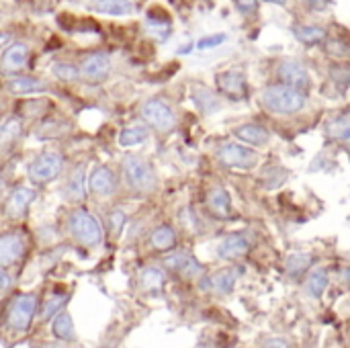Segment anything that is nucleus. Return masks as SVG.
Segmentation results:
<instances>
[{"mask_svg":"<svg viewBox=\"0 0 350 348\" xmlns=\"http://www.w3.org/2000/svg\"><path fill=\"white\" fill-rule=\"evenodd\" d=\"M234 2L244 16H254L260 8V0H234Z\"/></svg>","mask_w":350,"mask_h":348,"instance_id":"obj_42","label":"nucleus"},{"mask_svg":"<svg viewBox=\"0 0 350 348\" xmlns=\"http://www.w3.org/2000/svg\"><path fill=\"white\" fill-rule=\"evenodd\" d=\"M66 160L59 152H43L35 156L27 168L29 180L35 185H49L64 172Z\"/></svg>","mask_w":350,"mask_h":348,"instance_id":"obj_6","label":"nucleus"},{"mask_svg":"<svg viewBox=\"0 0 350 348\" xmlns=\"http://www.w3.org/2000/svg\"><path fill=\"white\" fill-rule=\"evenodd\" d=\"M308 10H312V12H324V10H328L330 6H332V2L334 0H299Z\"/></svg>","mask_w":350,"mask_h":348,"instance_id":"obj_43","label":"nucleus"},{"mask_svg":"<svg viewBox=\"0 0 350 348\" xmlns=\"http://www.w3.org/2000/svg\"><path fill=\"white\" fill-rule=\"evenodd\" d=\"M146 21H148V25L152 27V31H156V33L160 35V39H164V37L170 33V29H172V18H170V14H168L164 8H160V6L150 8L148 14H146Z\"/></svg>","mask_w":350,"mask_h":348,"instance_id":"obj_29","label":"nucleus"},{"mask_svg":"<svg viewBox=\"0 0 350 348\" xmlns=\"http://www.w3.org/2000/svg\"><path fill=\"white\" fill-rule=\"evenodd\" d=\"M226 39H228V35H226V33H213V35H207V37H203V39H199V41H197V49L205 51V49L217 47V45H221Z\"/></svg>","mask_w":350,"mask_h":348,"instance_id":"obj_41","label":"nucleus"},{"mask_svg":"<svg viewBox=\"0 0 350 348\" xmlns=\"http://www.w3.org/2000/svg\"><path fill=\"white\" fill-rule=\"evenodd\" d=\"M35 201V191L29 187H16L10 191V195L6 197L4 203V215L12 222L16 219H25L29 213V207Z\"/></svg>","mask_w":350,"mask_h":348,"instance_id":"obj_16","label":"nucleus"},{"mask_svg":"<svg viewBox=\"0 0 350 348\" xmlns=\"http://www.w3.org/2000/svg\"><path fill=\"white\" fill-rule=\"evenodd\" d=\"M314 265V254L310 252H293L285 258V273L289 277H301L306 275Z\"/></svg>","mask_w":350,"mask_h":348,"instance_id":"obj_28","label":"nucleus"},{"mask_svg":"<svg viewBox=\"0 0 350 348\" xmlns=\"http://www.w3.org/2000/svg\"><path fill=\"white\" fill-rule=\"evenodd\" d=\"M139 287L148 293H160L164 287V273L158 267H146L139 273Z\"/></svg>","mask_w":350,"mask_h":348,"instance_id":"obj_34","label":"nucleus"},{"mask_svg":"<svg viewBox=\"0 0 350 348\" xmlns=\"http://www.w3.org/2000/svg\"><path fill=\"white\" fill-rule=\"evenodd\" d=\"M51 332L57 340H64V343H70L76 338V332H74V324H72V316L68 314H59V316H53L51 318Z\"/></svg>","mask_w":350,"mask_h":348,"instance_id":"obj_35","label":"nucleus"},{"mask_svg":"<svg viewBox=\"0 0 350 348\" xmlns=\"http://www.w3.org/2000/svg\"><path fill=\"white\" fill-rule=\"evenodd\" d=\"M51 72L62 82H78L80 80V68L72 62H53Z\"/></svg>","mask_w":350,"mask_h":348,"instance_id":"obj_36","label":"nucleus"},{"mask_svg":"<svg viewBox=\"0 0 350 348\" xmlns=\"http://www.w3.org/2000/svg\"><path fill=\"white\" fill-rule=\"evenodd\" d=\"M29 55H31V49L27 43L23 41H12L10 45H6L2 49V55H0V72L8 78V76H16V74H23V70L29 66Z\"/></svg>","mask_w":350,"mask_h":348,"instance_id":"obj_10","label":"nucleus"},{"mask_svg":"<svg viewBox=\"0 0 350 348\" xmlns=\"http://www.w3.org/2000/svg\"><path fill=\"white\" fill-rule=\"evenodd\" d=\"M215 88L232 101H244L248 96V80L242 70H224L215 74Z\"/></svg>","mask_w":350,"mask_h":348,"instance_id":"obj_11","label":"nucleus"},{"mask_svg":"<svg viewBox=\"0 0 350 348\" xmlns=\"http://www.w3.org/2000/svg\"><path fill=\"white\" fill-rule=\"evenodd\" d=\"M53 2H55V0H37V4H41L39 8H41L43 12H45V10H49V8L53 6Z\"/></svg>","mask_w":350,"mask_h":348,"instance_id":"obj_46","label":"nucleus"},{"mask_svg":"<svg viewBox=\"0 0 350 348\" xmlns=\"http://www.w3.org/2000/svg\"><path fill=\"white\" fill-rule=\"evenodd\" d=\"M68 302V295L66 293H57V295H51L47 302H45V306H43V320H51L62 308H64V304Z\"/></svg>","mask_w":350,"mask_h":348,"instance_id":"obj_39","label":"nucleus"},{"mask_svg":"<svg viewBox=\"0 0 350 348\" xmlns=\"http://www.w3.org/2000/svg\"><path fill=\"white\" fill-rule=\"evenodd\" d=\"M66 129H68V125L66 123H62V121H45V123H41V127H37V139H51V137H59V135H64L66 133Z\"/></svg>","mask_w":350,"mask_h":348,"instance_id":"obj_37","label":"nucleus"},{"mask_svg":"<svg viewBox=\"0 0 350 348\" xmlns=\"http://www.w3.org/2000/svg\"><path fill=\"white\" fill-rule=\"evenodd\" d=\"M27 252V236L21 230L0 234V267L8 269L16 265Z\"/></svg>","mask_w":350,"mask_h":348,"instance_id":"obj_12","label":"nucleus"},{"mask_svg":"<svg viewBox=\"0 0 350 348\" xmlns=\"http://www.w3.org/2000/svg\"><path fill=\"white\" fill-rule=\"evenodd\" d=\"M277 80H279V84H287L306 94L312 88V76H310L306 64H301L299 59H293V57H285L277 64Z\"/></svg>","mask_w":350,"mask_h":348,"instance_id":"obj_7","label":"nucleus"},{"mask_svg":"<svg viewBox=\"0 0 350 348\" xmlns=\"http://www.w3.org/2000/svg\"><path fill=\"white\" fill-rule=\"evenodd\" d=\"M162 265H164V269H168L170 273H176L183 279H195V277L203 275V267L187 250H170V254L164 256Z\"/></svg>","mask_w":350,"mask_h":348,"instance_id":"obj_13","label":"nucleus"},{"mask_svg":"<svg viewBox=\"0 0 350 348\" xmlns=\"http://www.w3.org/2000/svg\"><path fill=\"white\" fill-rule=\"evenodd\" d=\"M4 88L12 94H35V92H43L47 90L45 82L41 78L35 76H27V74H16V76H8L4 82Z\"/></svg>","mask_w":350,"mask_h":348,"instance_id":"obj_21","label":"nucleus"},{"mask_svg":"<svg viewBox=\"0 0 350 348\" xmlns=\"http://www.w3.org/2000/svg\"><path fill=\"white\" fill-rule=\"evenodd\" d=\"M191 101L195 103V107L203 115H213L221 107V101H219L217 92L211 90V88H207V86H203V84H195L191 88Z\"/></svg>","mask_w":350,"mask_h":348,"instance_id":"obj_23","label":"nucleus"},{"mask_svg":"<svg viewBox=\"0 0 350 348\" xmlns=\"http://www.w3.org/2000/svg\"><path fill=\"white\" fill-rule=\"evenodd\" d=\"M291 33L295 35V39L308 47H314V45H320L324 39H326V29L324 27H318V25H293Z\"/></svg>","mask_w":350,"mask_h":348,"instance_id":"obj_26","label":"nucleus"},{"mask_svg":"<svg viewBox=\"0 0 350 348\" xmlns=\"http://www.w3.org/2000/svg\"><path fill=\"white\" fill-rule=\"evenodd\" d=\"M86 187L90 189L92 195H96V197H100V199L111 197V195H115V191H117V174L113 172L111 166L98 164V166H94L92 172L88 174Z\"/></svg>","mask_w":350,"mask_h":348,"instance_id":"obj_14","label":"nucleus"},{"mask_svg":"<svg viewBox=\"0 0 350 348\" xmlns=\"http://www.w3.org/2000/svg\"><path fill=\"white\" fill-rule=\"evenodd\" d=\"M94 10L98 14H109V16H127L133 12V2L131 0H96Z\"/></svg>","mask_w":350,"mask_h":348,"instance_id":"obj_30","label":"nucleus"},{"mask_svg":"<svg viewBox=\"0 0 350 348\" xmlns=\"http://www.w3.org/2000/svg\"><path fill=\"white\" fill-rule=\"evenodd\" d=\"M215 158L230 170H252L258 166V152L238 139L221 144L215 152Z\"/></svg>","mask_w":350,"mask_h":348,"instance_id":"obj_4","label":"nucleus"},{"mask_svg":"<svg viewBox=\"0 0 350 348\" xmlns=\"http://www.w3.org/2000/svg\"><path fill=\"white\" fill-rule=\"evenodd\" d=\"M107 222H109V230H111V234L117 238V236H121V232H123V228H125L127 215H125V211H121V209H113V211L109 213Z\"/></svg>","mask_w":350,"mask_h":348,"instance_id":"obj_40","label":"nucleus"},{"mask_svg":"<svg viewBox=\"0 0 350 348\" xmlns=\"http://www.w3.org/2000/svg\"><path fill=\"white\" fill-rule=\"evenodd\" d=\"M330 80L334 82V86L340 88V92H347L350 82V70L347 64H336L330 68Z\"/></svg>","mask_w":350,"mask_h":348,"instance_id":"obj_38","label":"nucleus"},{"mask_svg":"<svg viewBox=\"0 0 350 348\" xmlns=\"http://www.w3.org/2000/svg\"><path fill=\"white\" fill-rule=\"evenodd\" d=\"M234 137L250 148H262L271 142L269 129H265L258 123H242L234 129Z\"/></svg>","mask_w":350,"mask_h":348,"instance_id":"obj_20","label":"nucleus"},{"mask_svg":"<svg viewBox=\"0 0 350 348\" xmlns=\"http://www.w3.org/2000/svg\"><path fill=\"white\" fill-rule=\"evenodd\" d=\"M176 232L168 224H160L150 234V246L158 252H170L176 248Z\"/></svg>","mask_w":350,"mask_h":348,"instance_id":"obj_24","label":"nucleus"},{"mask_svg":"<svg viewBox=\"0 0 350 348\" xmlns=\"http://www.w3.org/2000/svg\"><path fill=\"white\" fill-rule=\"evenodd\" d=\"M6 39H8V35H6V33H0V47L6 43Z\"/></svg>","mask_w":350,"mask_h":348,"instance_id":"obj_49","label":"nucleus"},{"mask_svg":"<svg viewBox=\"0 0 350 348\" xmlns=\"http://www.w3.org/2000/svg\"><path fill=\"white\" fill-rule=\"evenodd\" d=\"M64 197L72 203H82L86 199V166L82 162L70 168L64 185Z\"/></svg>","mask_w":350,"mask_h":348,"instance_id":"obj_19","label":"nucleus"},{"mask_svg":"<svg viewBox=\"0 0 350 348\" xmlns=\"http://www.w3.org/2000/svg\"><path fill=\"white\" fill-rule=\"evenodd\" d=\"M142 117L150 129H154L160 135H170L176 129V113L168 103L162 98H150L142 105Z\"/></svg>","mask_w":350,"mask_h":348,"instance_id":"obj_5","label":"nucleus"},{"mask_svg":"<svg viewBox=\"0 0 350 348\" xmlns=\"http://www.w3.org/2000/svg\"><path fill=\"white\" fill-rule=\"evenodd\" d=\"M37 310V295L33 293H23L18 295L8 310V326L14 332H27L31 326V320Z\"/></svg>","mask_w":350,"mask_h":348,"instance_id":"obj_8","label":"nucleus"},{"mask_svg":"<svg viewBox=\"0 0 350 348\" xmlns=\"http://www.w3.org/2000/svg\"><path fill=\"white\" fill-rule=\"evenodd\" d=\"M322 43H324V53L328 57L340 59V62L349 59L350 45L349 41H347V37H342V35H334V37L332 35H326V39Z\"/></svg>","mask_w":350,"mask_h":348,"instance_id":"obj_31","label":"nucleus"},{"mask_svg":"<svg viewBox=\"0 0 350 348\" xmlns=\"http://www.w3.org/2000/svg\"><path fill=\"white\" fill-rule=\"evenodd\" d=\"M326 133L330 139L347 146L350 139V115L349 111H342L340 115H336L334 119H330L326 123Z\"/></svg>","mask_w":350,"mask_h":348,"instance_id":"obj_25","label":"nucleus"},{"mask_svg":"<svg viewBox=\"0 0 350 348\" xmlns=\"http://www.w3.org/2000/svg\"><path fill=\"white\" fill-rule=\"evenodd\" d=\"M123 180L127 189L135 195H150L156 191V172L154 166L137 154H127L121 160Z\"/></svg>","mask_w":350,"mask_h":348,"instance_id":"obj_2","label":"nucleus"},{"mask_svg":"<svg viewBox=\"0 0 350 348\" xmlns=\"http://www.w3.org/2000/svg\"><path fill=\"white\" fill-rule=\"evenodd\" d=\"M330 285V275L324 267H318L314 269L310 275H308V281H306V293L314 299H320L324 295V291L328 289Z\"/></svg>","mask_w":350,"mask_h":348,"instance_id":"obj_27","label":"nucleus"},{"mask_svg":"<svg viewBox=\"0 0 350 348\" xmlns=\"http://www.w3.org/2000/svg\"><path fill=\"white\" fill-rule=\"evenodd\" d=\"M287 178H289V170H285L281 164H267L260 172V183L269 191L279 189Z\"/></svg>","mask_w":350,"mask_h":348,"instance_id":"obj_32","label":"nucleus"},{"mask_svg":"<svg viewBox=\"0 0 350 348\" xmlns=\"http://www.w3.org/2000/svg\"><path fill=\"white\" fill-rule=\"evenodd\" d=\"M260 2H269V4H277V6H285L287 0H260Z\"/></svg>","mask_w":350,"mask_h":348,"instance_id":"obj_47","label":"nucleus"},{"mask_svg":"<svg viewBox=\"0 0 350 348\" xmlns=\"http://www.w3.org/2000/svg\"><path fill=\"white\" fill-rule=\"evenodd\" d=\"M250 248H252V240L248 238V234L236 232V234L226 236L217 244V256L224 260H240L250 252Z\"/></svg>","mask_w":350,"mask_h":348,"instance_id":"obj_18","label":"nucleus"},{"mask_svg":"<svg viewBox=\"0 0 350 348\" xmlns=\"http://www.w3.org/2000/svg\"><path fill=\"white\" fill-rule=\"evenodd\" d=\"M238 277H240V269H221L209 277H203L199 281V287L201 291H213L215 295H230L234 289H236V283H238Z\"/></svg>","mask_w":350,"mask_h":348,"instance_id":"obj_17","label":"nucleus"},{"mask_svg":"<svg viewBox=\"0 0 350 348\" xmlns=\"http://www.w3.org/2000/svg\"><path fill=\"white\" fill-rule=\"evenodd\" d=\"M23 133H25V127H23V121L12 117L8 119L2 127H0V154L8 156L16 150L18 142L23 139Z\"/></svg>","mask_w":350,"mask_h":348,"instance_id":"obj_22","label":"nucleus"},{"mask_svg":"<svg viewBox=\"0 0 350 348\" xmlns=\"http://www.w3.org/2000/svg\"><path fill=\"white\" fill-rule=\"evenodd\" d=\"M262 348H289V343L287 340H283V338H269Z\"/></svg>","mask_w":350,"mask_h":348,"instance_id":"obj_45","label":"nucleus"},{"mask_svg":"<svg viewBox=\"0 0 350 348\" xmlns=\"http://www.w3.org/2000/svg\"><path fill=\"white\" fill-rule=\"evenodd\" d=\"M260 105L273 115L289 117V115L301 113L308 107V94L287 84H273V86L262 88Z\"/></svg>","mask_w":350,"mask_h":348,"instance_id":"obj_1","label":"nucleus"},{"mask_svg":"<svg viewBox=\"0 0 350 348\" xmlns=\"http://www.w3.org/2000/svg\"><path fill=\"white\" fill-rule=\"evenodd\" d=\"M80 78H84L86 82H105L109 76H111V70H113V62L109 57V53L105 51H92V53H86L80 62Z\"/></svg>","mask_w":350,"mask_h":348,"instance_id":"obj_9","label":"nucleus"},{"mask_svg":"<svg viewBox=\"0 0 350 348\" xmlns=\"http://www.w3.org/2000/svg\"><path fill=\"white\" fill-rule=\"evenodd\" d=\"M12 285H14V281H12L10 273H6V269L0 267V295L2 293H8L12 289Z\"/></svg>","mask_w":350,"mask_h":348,"instance_id":"obj_44","label":"nucleus"},{"mask_svg":"<svg viewBox=\"0 0 350 348\" xmlns=\"http://www.w3.org/2000/svg\"><path fill=\"white\" fill-rule=\"evenodd\" d=\"M178 53H191V45H187V47L183 45V47L178 49Z\"/></svg>","mask_w":350,"mask_h":348,"instance_id":"obj_48","label":"nucleus"},{"mask_svg":"<svg viewBox=\"0 0 350 348\" xmlns=\"http://www.w3.org/2000/svg\"><path fill=\"white\" fill-rule=\"evenodd\" d=\"M205 209L215 219H232L234 207H232V195L226 187L215 185L205 193Z\"/></svg>","mask_w":350,"mask_h":348,"instance_id":"obj_15","label":"nucleus"},{"mask_svg":"<svg viewBox=\"0 0 350 348\" xmlns=\"http://www.w3.org/2000/svg\"><path fill=\"white\" fill-rule=\"evenodd\" d=\"M68 232L78 244L86 248H94L103 242V228L98 219L84 207H78L68 215Z\"/></svg>","mask_w":350,"mask_h":348,"instance_id":"obj_3","label":"nucleus"},{"mask_svg":"<svg viewBox=\"0 0 350 348\" xmlns=\"http://www.w3.org/2000/svg\"><path fill=\"white\" fill-rule=\"evenodd\" d=\"M148 135H150V131H148L146 125H139V123L127 125V127H123L121 133H119V146H123V148L142 146V144L148 139Z\"/></svg>","mask_w":350,"mask_h":348,"instance_id":"obj_33","label":"nucleus"}]
</instances>
